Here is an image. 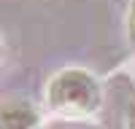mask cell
<instances>
[{"instance_id": "obj_1", "label": "cell", "mask_w": 135, "mask_h": 129, "mask_svg": "<svg viewBox=\"0 0 135 129\" xmlns=\"http://www.w3.org/2000/svg\"><path fill=\"white\" fill-rule=\"evenodd\" d=\"M103 89L89 70L62 67L46 83V105L68 118H84L100 110Z\"/></svg>"}, {"instance_id": "obj_2", "label": "cell", "mask_w": 135, "mask_h": 129, "mask_svg": "<svg viewBox=\"0 0 135 129\" xmlns=\"http://www.w3.org/2000/svg\"><path fill=\"white\" fill-rule=\"evenodd\" d=\"M38 110L25 100H11L0 105V129H35Z\"/></svg>"}, {"instance_id": "obj_3", "label": "cell", "mask_w": 135, "mask_h": 129, "mask_svg": "<svg viewBox=\"0 0 135 129\" xmlns=\"http://www.w3.org/2000/svg\"><path fill=\"white\" fill-rule=\"evenodd\" d=\"M127 40L130 46H135V0H130V8H127Z\"/></svg>"}, {"instance_id": "obj_4", "label": "cell", "mask_w": 135, "mask_h": 129, "mask_svg": "<svg viewBox=\"0 0 135 129\" xmlns=\"http://www.w3.org/2000/svg\"><path fill=\"white\" fill-rule=\"evenodd\" d=\"M124 124H127V129H135V94L130 97V102H127V116H124Z\"/></svg>"}, {"instance_id": "obj_5", "label": "cell", "mask_w": 135, "mask_h": 129, "mask_svg": "<svg viewBox=\"0 0 135 129\" xmlns=\"http://www.w3.org/2000/svg\"><path fill=\"white\" fill-rule=\"evenodd\" d=\"M0 62H3V40H0Z\"/></svg>"}]
</instances>
